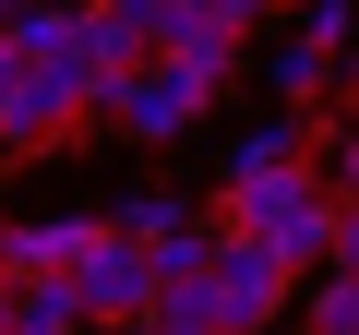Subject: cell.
I'll return each mask as SVG.
<instances>
[{
    "label": "cell",
    "instance_id": "10",
    "mask_svg": "<svg viewBox=\"0 0 359 335\" xmlns=\"http://www.w3.org/2000/svg\"><path fill=\"white\" fill-rule=\"evenodd\" d=\"M264 72H276V96H287V120H311V108H323V96H335V60H323V48H311V36H287V48H276V60H264Z\"/></svg>",
    "mask_w": 359,
    "mask_h": 335
},
{
    "label": "cell",
    "instance_id": "11",
    "mask_svg": "<svg viewBox=\"0 0 359 335\" xmlns=\"http://www.w3.org/2000/svg\"><path fill=\"white\" fill-rule=\"evenodd\" d=\"M108 228H120L132 252H156L168 228H192V204H180V192H120V204H108Z\"/></svg>",
    "mask_w": 359,
    "mask_h": 335
},
{
    "label": "cell",
    "instance_id": "4",
    "mask_svg": "<svg viewBox=\"0 0 359 335\" xmlns=\"http://www.w3.org/2000/svg\"><path fill=\"white\" fill-rule=\"evenodd\" d=\"M84 132H120V144H156V156H168V144H192V132H204V108L168 84V60H144V72L96 84V120H84Z\"/></svg>",
    "mask_w": 359,
    "mask_h": 335
},
{
    "label": "cell",
    "instance_id": "1",
    "mask_svg": "<svg viewBox=\"0 0 359 335\" xmlns=\"http://www.w3.org/2000/svg\"><path fill=\"white\" fill-rule=\"evenodd\" d=\"M216 216H228V240L276 252L287 275H323V264H335V192H323V168H276V180H240V192H216Z\"/></svg>",
    "mask_w": 359,
    "mask_h": 335
},
{
    "label": "cell",
    "instance_id": "9",
    "mask_svg": "<svg viewBox=\"0 0 359 335\" xmlns=\"http://www.w3.org/2000/svg\"><path fill=\"white\" fill-rule=\"evenodd\" d=\"M276 168H311V156H299V120H264V132H240V144H228V168H216V192H240V180H276Z\"/></svg>",
    "mask_w": 359,
    "mask_h": 335
},
{
    "label": "cell",
    "instance_id": "8",
    "mask_svg": "<svg viewBox=\"0 0 359 335\" xmlns=\"http://www.w3.org/2000/svg\"><path fill=\"white\" fill-rule=\"evenodd\" d=\"M0 323L13 335H84V299H72V275H36V287H0Z\"/></svg>",
    "mask_w": 359,
    "mask_h": 335
},
{
    "label": "cell",
    "instance_id": "6",
    "mask_svg": "<svg viewBox=\"0 0 359 335\" xmlns=\"http://www.w3.org/2000/svg\"><path fill=\"white\" fill-rule=\"evenodd\" d=\"M96 240V216H36V228H0V287H36V275H72Z\"/></svg>",
    "mask_w": 359,
    "mask_h": 335
},
{
    "label": "cell",
    "instance_id": "7",
    "mask_svg": "<svg viewBox=\"0 0 359 335\" xmlns=\"http://www.w3.org/2000/svg\"><path fill=\"white\" fill-rule=\"evenodd\" d=\"M84 60H96V84H120V72H144V60H156L144 0H84Z\"/></svg>",
    "mask_w": 359,
    "mask_h": 335
},
{
    "label": "cell",
    "instance_id": "5",
    "mask_svg": "<svg viewBox=\"0 0 359 335\" xmlns=\"http://www.w3.org/2000/svg\"><path fill=\"white\" fill-rule=\"evenodd\" d=\"M299 311V275L252 240H216V335H287Z\"/></svg>",
    "mask_w": 359,
    "mask_h": 335
},
{
    "label": "cell",
    "instance_id": "16",
    "mask_svg": "<svg viewBox=\"0 0 359 335\" xmlns=\"http://www.w3.org/2000/svg\"><path fill=\"white\" fill-rule=\"evenodd\" d=\"M335 72H347V96H359V48H347V60H335Z\"/></svg>",
    "mask_w": 359,
    "mask_h": 335
},
{
    "label": "cell",
    "instance_id": "13",
    "mask_svg": "<svg viewBox=\"0 0 359 335\" xmlns=\"http://www.w3.org/2000/svg\"><path fill=\"white\" fill-rule=\"evenodd\" d=\"M323 192H335V204H359V120H347V132H335V156H323Z\"/></svg>",
    "mask_w": 359,
    "mask_h": 335
},
{
    "label": "cell",
    "instance_id": "2",
    "mask_svg": "<svg viewBox=\"0 0 359 335\" xmlns=\"http://www.w3.org/2000/svg\"><path fill=\"white\" fill-rule=\"evenodd\" d=\"M252 25H264L252 0H144V36H156L168 84L192 96V108H216V96L240 84V36H252Z\"/></svg>",
    "mask_w": 359,
    "mask_h": 335
},
{
    "label": "cell",
    "instance_id": "15",
    "mask_svg": "<svg viewBox=\"0 0 359 335\" xmlns=\"http://www.w3.org/2000/svg\"><path fill=\"white\" fill-rule=\"evenodd\" d=\"M144 335H216V323H144Z\"/></svg>",
    "mask_w": 359,
    "mask_h": 335
},
{
    "label": "cell",
    "instance_id": "12",
    "mask_svg": "<svg viewBox=\"0 0 359 335\" xmlns=\"http://www.w3.org/2000/svg\"><path fill=\"white\" fill-rule=\"evenodd\" d=\"M299 36H311V48H323V60H347V48H359V13H347V0H323V13H311V25H299Z\"/></svg>",
    "mask_w": 359,
    "mask_h": 335
},
{
    "label": "cell",
    "instance_id": "3",
    "mask_svg": "<svg viewBox=\"0 0 359 335\" xmlns=\"http://www.w3.org/2000/svg\"><path fill=\"white\" fill-rule=\"evenodd\" d=\"M72 299H84V323H108V335H144L156 323V264L96 216V240H84V264H72Z\"/></svg>",
    "mask_w": 359,
    "mask_h": 335
},
{
    "label": "cell",
    "instance_id": "14",
    "mask_svg": "<svg viewBox=\"0 0 359 335\" xmlns=\"http://www.w3.org/2000/svg\"><path fill=\"white\" fill-rule=\"evenodd\" d=\"M323 275H347V287H359V204H335V264H323Z\"/></svg>",
    "mask_w": 359,
    "mask_h": 335
},
{
    "label": "cell",
    "instance_id": "17",
    "mask_svg": "<svg viewBox=\"0 0 359 335\" xmlns=\"http://www.w3.org/2000/svg\"><path fill=\"white\" fill-rule=\"evenodd\" d=\"M0 335H13V323H0Z\"/></svg>",
    "mask_w": 359,
    "mask_h": 335
}]
</instances>
